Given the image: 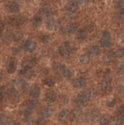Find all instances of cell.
Wrapping results in <instances>:
<instances>
[{"label":"cell","instance_id":"52a82bcc","mask_svg":"<svg viewBox=\"0 0 124 125\" xmlns=\"http://www.w3.org/2000/svg\"><path fill=\"white\" fill-rule=\"evenodd\" d=\"M27 21H28V18L24 17V16H12V17H10L8 18V21L10 23L17 27L24 24Z\"/></svg>","mask_w":124,"mask_h":125},{"label":"cell","instance_id":"d590c367","mask_svg":"<svg viewBox=\"0 0 124 125\" xmlns=\"http://www.w3.org/2000/svg\"><path fill=\"white\" fill-rule=\"evenodd\" d=\"M114 55H115V58H121V57L124 56V47L118 49L114 52Z\"/></svg>","mask_w":124,"mask_h":125},{"label":"cell","instance_id":"cb8c5ba5","mask_svg":"<svg viewBox=\"0 0 124 125\" xmlns=\"http://www.w3.org/2000/svg\"><path fill=\"white\" fill-rule=\"evenodd\" d=\"M63 44H64L63 46L68 50V52H69V53L75 52L76 49V45H75L73 42H72L67 41V42H65L63 43Z\"/></svg>","mask_w":124,"mask_h":125},{"label":"cell","instance_id":"681fc988","mask_svg":"<svg viewBox=\"0 0 124 125\" xmlns=\"http://www.w3.org/2000/svg\"><path fill=\"white\" fill-rule=\"evenodd\" d=\"M121 123L124 125V116H123L121 117Z\"/></svg>","mask_w":124,"mask_h":125},{"label":"cell","instance_id":"44dd1931","mask_svg":"<svg viewBox=\"0 0 124 125\" xmlns=\"http://www.w3.org/2000/svg\"><path fill=\"white\" fill-rule=\"evenodd\" d=\"M51 10H52L51 5L48 2H44L41 5L39 11H40V13L42 14H47V13L51 12Z\"/></svg>","mask_w":124,"mask_h":125},{"label":"cell","instance_id":"ffe728a7","mask_svg":"<svg viewBox=\"0 0 124 125\" xmlns=\"http://www.w3.org/2000/svg\"><path fill=\"white\" fill-rule=\"evenodd\" d=\"M38 103H38V100H37V99H29L26 103L24 107H26V108L30 109V110L34 111V109L38 106Z\"/></svg>","mask_w":124,"mask_h":125},{"label":"cell","instance_id":"30bf717a","mask_svg":"<svg viewBox=\"0 0 124 125\" xmlns=\"http://www.w3.org/2000/svg\"><path fill=\"white\" fill-rule=\"evenodd\" d=\"M37 64V59L35 57H28L25 58L24 60L22 62L23 68L27 69H31L36 66Z\"/></svg>","mask_w":124,"mask_h":125},{"label":"cell","instance_id":"8992f818","mask_svg":"<svg viewBox=\"0 0 124 125\" xmlns=\"http://www.w3.org/2000/svg\"><path fill=\"white\" fill-rule=\"evenodd\" d=\"M45 24L47 26L48 29L50 31H56L59 27V23L58 20L51 16H48L45 18Z\"/></svg>","mask_w":124,"mask_h":125},{"label":"cell","instance_id":"83f0119b","mask_svg":"<svg viewBox=\"0 0 124 125\" xmlns=\"http://www.w3.org/2000/svg\"><path fill=\"white\" fill-rule=\"evenodd\" d=\"M115 55L112 52H107L105 56H103V61L106 63H108V62H113L115 60Z\"/></svg>","mask_w":124,"mask_h":125},{"label":"cell","instance_id":"7402d4cb","mask_svg":"<svg viewBox=\"0 0 124 125\" xmlns=\"http://www.w3.org/2000/svg\"><path fill=\"white\" fill-rule=\"evenodd\" d=\"M8 10L10 13H16L20 11V6L16 2H12L8 4Z\"/></svg>","mask_w":124,"mask_h":125},{"label":"cell","instance_id":"e0dca14e","mask_svg":"<svg viewBox=\"0 0 124 125\" xmlns=\"http://www.w3.org/2000/svg\"><path fill=\"white\" fill-rule=\"evenodd\" d=\"M6 95L10 99H17L19 97V92L14 87H10L6 91Z\"/></svg>","mask_w":124,"mask_h":125},{"label":"cell","instance_id":"60d3db41","mask_svg":"<svg viewBox=\"0 0 124 125\" xmlns=\"http://www.w3.org/2000/svg\"><path fill=\"white\" fill-rule=\"evenodd\" d=\"M116 113H117L119 115L122 116H124V105L119 106V108L116 109Z\"/></svg>","mask_w":124,"mask_h":125},{"label":"cell","instance_id":"8fae6325","mask_svg":"<svg viewBox=\"0 0 124 125\" xmlns=\"http://www.w3.org/2000/svg\"><path fill=\"white\" fill-rule=\"evenodd\" d=\"M87 52L89 56L95 57L101 53V49L98 45H90L87 49Z\"/></svg>","mask_w":124,"mask_h":125},{"label":"cell","instance_id":"4fadbf2b","mask_svg":"<svg viewBox=\"0 0 124 125\" xmlns=\"http://www.w3.org/2000/svg\"><path fill=\"white\" fill-rule=\"evenodd\" d=\"M78 31V27L76 23H70L67 26H66L63 28V33L67 35H70L76 33V31Z\"/></svg>","mask_w":124,"mask_h":125},{"label":"cell","instance_id":"8d00e7d4","mask_svg":"<svg viewBox=\"0 0 124 125\" xmlns=\"http://www.w3.org/2000/svg\"><path fill=\"white\" fill-rule=\"evenodd\" d=\"M6 94V86H2L0 87V103H2L4 99V97Z\"/></svg>","mask_w":124,"mask_h":125},{"label":"cell","instance_id":"9c48e42d","mask_svg":"<svg viewBox=\"0 0 124 125\" xmlns=\"http://www.w3.org/2000/svg\"><path fill=\"white\" fill-rule=\"evenodd\" d=\"M17 67V60L16 57H10L7 62L6 65V71L8 73H13L16 71Z\"/></svg>","mask_w":124,"mask_h":125},{"label":"cell","instance_id":"7a4b0ae2","mask_svg":"<svg viewBox=\"0 0 124 125\" xmlns=\"http://www.w3.org/2000/svg\"><path fill=\"white\" fill-rule=\"evenodd\" d=\"M53 68L57 73H59V75L63 76V77L67 78V79L71 78L73 75L71 70L69 67H67L65 64L61 63V62H56L53 65Z\"/></svg>","mask_w":124,"mask_h":125},{"label":"cell","instance_id":"2e32d148","mask_svg":"<svg viewBox=\"0 0 124 125\" xmlns=\"http://www.w3.org/2000/svg\"><path fill=\"white\" fill-rule=\"evenodd\" d=\"M57 99V93L54 90H50L45 95V100L47 103H52Z\"/></svg>","mask_w":124,"mask_h":125},{"label":"cell","instance_id":"7bdbcfd3","mask_svg":"<svg viewBox=\"0 0 124 125\" xmlns=\"http://www.w3.org/2000/svg\"><path fill=\"white\" fill-rule=\"evenodd\" d=\"M4 29H5V24H4V23H3L1 21V20H0V36H1V35L2 34Z\"/></svg>","mask_w":124,"mask_h":125},{"label":"cell","instance_id":"f35d334b","mask_svg":"<svg viewBox=\"0 0 124 125\" xmlns=\"http://www.w3.org/2000/svg\"><path fill=\"white\" fill-rule=\"evenodd\" d=\"M109 125H119V119L116 116H111Z\"/></svg>","mask_w":124,"mask_h":125},{"label":"cell","instance_id":"bcb514c9","mask_svg":"<svg viewBox=\"0 0 124 125\" xmlns=\"http://www.w3.org/2000/svg\"><path fill=\"white\" fill-rule=\"evenodd\" d=\"M41 73L42 76H47L48 73V70H47V68H44V69H42Z\"/></svg>","mask_w":124,"mask_h":125},{"label":"cell","instance_id":"c3c4849f","mask_svg":"<svg viewBox=\"0 0 124 125\" xmlns=\"http://www.w3.org/2000/svg\"><path fill=\"white\" fill-rule=\"evenodd\" d=\"M2 78H3V74H2V73H0V83H1Z\"/></svg>","mask_w":124,"mask_h":125},{"label":"cell","instance_id":"3957f363","mask_svg":"<svg viewBox=\"0 0 124 125\" xmlns=\"http://www.w3.org/2000/svg\"><path fill=\"white\" fill-rule=\"evenodd\" d=\"M100 89L104 93H109L112 89V78L109 77V74L105 73L100 82Z\"/></svg>","mask_w":124,"mask_h":125},{"label":"cell","instance_id":"ba28073f","mask_svg":"<svg viewBox=\"0 0 124 125\" xmlns=\"http://www.w3.org/2000/svg\"><path fill=\"white\" fill-rule=\"evenodd\" d=\"M100 115V111L97 108H91L89 109L86 113V119L89 122H94L98 118Z\"/></svg>","mask_w":124,"mask_h":125},{"label":"cell","instance_id":"b9f144b4","mask_svg":"<svg viewBox=\"0 0 124 125\" xmlns=\"http://www.w3.org/2000/svg\"><path fill=\"white\" fill-rule=\"evenodd\" d=\"M84 29L86 30V31L88 33V32H92L93 31H94V25L92 24H87L86 27H84Z\"/></svg>","mask_w":124,"mask_h":125},{"label":"cell","instance_id":"e575fe53","mask_svg":"<svg viewBox=\"0 0 124 125\" xmlns=\"http://www.w3.org/2000/svg\"><path fill=\"white\" fill-rule=\"evenodd\" d=\"M23 36H24V34H23L22 32H20V31L15 32V33H13V41L19 42L23 38Z\"/></svg>","mask_w":124,"mask_h":125},{"label":"cell","instance_id":"d4e9b609","mask_svg":"<svg viewBox=\"0 0 124 125\" xmlns=\"http://www.w3.org/2000/svg\"><path fill=\"white\" fill-rule=\"evenodd\" d=\"M58 52H59V54L60 55V56H62L63 59H68V58H69V56H70V53L68 52V50L66 49L63 45L59 47Z\"/></svg>","mask_w":124,"mask_h":125},{"label":"cell","instance_id":"f546056e","mask_svg":"<svg viewBox=\"0 0 124 125\" xmlns=\"http://www.w3.org/2000/svg\"><path fill=\"white\" fill-rule=\"evenodd\" d=\"M115 21L118 22L124 21V7L119 9V11L116 13L115 15Z\"/></svg>","mask_w":124,"mask_h":125},{"label":"cell","instance_id":"277c9868","mask_svg":"<svg viewBox=\"0 0 124 125\" xmlns=\"http://www.w3.org/2000/svg\"><path fill=\"white\" fill-rule=\"evenodd\" d=\"M101 46L105 49H109L112 46V39L110 31L107 30L104 31L100 39Z\"/></svg>","mask_w":124,"mask_h":125},{"label":"cell","instance_id":"d6986e66","mask_svg":"<svg viewBox=\"0 0 124 125\" xmlns=\"http://www.w3.org/2000/svg\"><path fill=\"white\" fill-rule=\"evenodd\" d=\"M52 113H53V110L52 108L46 107L41 111V116L42 119H47L52 115Z\"/></svg>","mask_w":124,"mask_h":125},{"label":"cell","instance_id":"ee69618b","mask_svg":"<svg viewBox=\"0 0 124 125\" xmlns=\"http://www.w3.org/2000/svg\"><path fill=\"white\" fill-rule=\"evenodd\" d=\"M118 69L119 72H123L124 71V62H119L118 65Z\"/></svg>","mask_w":124,"mask_h":125},{"label":"cell","instance_id":"7c38bea8","mask_svg":"<svg viewBox=\"0 0 124 125\" xmlns=\"http://www.w3.org/2000/svg\"><path fill=\"white\" fill-rule=\"evenodd\" d=\"M73 86H74V88H76L77 89L83 88L87 85V79L84 77H77L73 81Z\"/></svg>","mask_w":124,"mask_h":125},{"label":"cell","instance_id":"7dc6e473","mask_svg":"<svg viewBox=\"0 0 124 125\" xmlns=\"http://www.w3.org/2000/svg\"><path fill=\"white\" fill-rule=\"evenodd\" d=\"M8 125H20V123L17 120H12L8 124Z\"/></svg>","mask_w":124,"mask_h":125},{"label":"cell","instance_id":"4dcf8cb0","mask_svg":"<svg viewBox=\"0 0 124 125\" xmlns=\"http://www.w3.org/2000/svg\"><path fill=\"white\" fill-rule=\"evenodd\" d=\"M80 62L83 65H87L90 62V56L87 54H82L80 56Z\"/></svg>","mask_w":124,"mask_h":125},{"label":"cell","instance_id":"4316f807","mask_svg":"<svg viewBox=\"0 0 124 125\" xmlns=\"http://www.w3.org/2000/svg\"><path fill=\"white\" fill-rule=\"evenodd\" d=\"M111 116L109 114H104L103 116H101L99 120L100 125H109Z\"/></svg>","mask_w":124,"mask_h":125},{"label":"cell","instance_id":"f6af8a7d","mask_svg":"<svg viewBox=\"0 0 124 125\" xmlns=\"http://www.w3.org/2000/svg\"><path fill=\"white\" fill-rule=\"evenodd\" d=\"M119 85L121 88H124V75L122 76L119 79Z\"/></svg>","mask_w":124,"mask_h":125},{"label":"cell","instance_id":"6da1fadb","mask_svg":"<svg viewBox=\"0 0 124 125\" xmlns=\"http://www.w3.org/2000/svg\"><path fill=\"white\" fill-rule=\"evenodd\" d=\"M92 97V92L91 91H84L80 93L78 95L76 96L73 100V103L76 108H80L81 105L87 103L89 102Z\"/></svg>","mask_w":124,"mask_h":125},{"label":"cell","instance_id":"1f68e13d","mask_svg":"<svg viewBox=\"0 0 124 125\" xmlns=\"http://www.w3.org/2000/svg\"><path fill=\"white\" fill-rule=\"evenodd\" d=\"M13 33L9 30L4 34V35H3V39H4V41L6 42H10L13 40Z\"/></svg>","mask_w":124,"mask_h":125},{"label":"cell","instance_id":"f1b7e54d","mask_svg":"<svg viewBox=\"0 0 124 125\" xmlns=\"http://www.w3.org/2000/svg\"><path fill=\"white\" fill-rule=\"evenodd\" d=\"M40 40L41 42L43 43L44 45H49L50 42H51V38L48 34H40Z\"/></svg>","mask_w":124,"mask_h":125},{"label":"cell","instance_id":"74e56055","mask_svg":"<svg viewBox=\"0 0 124 125\" xmlns=\"http://www.w3.org/2000/svg\"><path fill=\"white\" fill-rule=\"evenodd\" d=\"M44 84L48 87H52L55 84V81L52 79V78H46L44 81Z\"/></svg>","mask_w":124,"mask_h":125},{"label":"cell","instance_id":"5bb4252c","mask_svg":"<svg viewBox=\"0 0 124 125\" xmlns=\"http://www.w3.org/2000/svg\"><path fill=\"white\" fill-rule=\"evenodd\" d=\"M65 8L69 13H74L79 10V5L76 2V1H70L66 4Z\"/></svg>","mask_w":124,"mask_h":125},{"label":"cell","instance_id":"9a60e30c","mask_svg":"<svg viewBox=\"0 0 124 125\" xmlns=\"http://www.w3.org/2000/svg\"><path fill=\"white\" fill-rule=\"evenodd\" d=\"M29 95L30 96L33 98V99H36L37 98H38L41 95V88L38 85L34 84L33 85L31 88H30L29 91Z\"/></svg>","mask_w":124,"mask_h":125},{"label":"cell","instance_id":"5b68a950","mask_svg":"<svg viewBox=\"0 0 124 125\" xmlns=\"http://www.w3.org/2000/svg\"><path fill=\"white\" fill-rule=\"evenodd\" d=\"M22 48L25 52L31 53L34 52L38 48V45L36 42H34L30 38H27L26 40L23 42L22 44Z\"/></svg>","mask_w":124,"mask_h":125},{"label":"cell","instance_id":"836d02e7","mask_svg":"<svg viewBox=\"0 0 124 125\" xmlns=\"http://www.w3.org/2000/svg\"><path fill=\"white\" fill-rule=\"evenodd\" d=\"M11 84H17V86H20V87H22V88H24V86L27 84L25 80L22 79V78H20V79H18V80H16V81H13Z\"/></svg>","mask_w":124,"mask_h":125},{"label":"cell","instance_id":"603a6c76","mask_svg":"<svg viewBox=\"0 0 124 125\" xmlns=\"http://www.w3.org/2000/svg\"><path fill=\"white\" fill-rule=\"evenodd\" d=\"M42 21H43V19H42V17L40 14H36L34 16V17L32 18V26L34 27H39Z\"/></svg>","mask_w":124,"mask_h":125},{"label":"cell","instance_id":"ab89813d","mask_svg":"<svg viewBox=\"0 0 124 125\" xmlns=\"http://www.w3.org/2000/svg\"><path fill=\"white\" fill-rule=\"evenodd\" d=\"M115 103H116V100L115 99H111L109 100H108V102L106 103V105L108 107H113V106H115Z\"/></svg>","mask_w":124,"mask_h":125},{"label":"cell","instance_id":"ac0fdd59","mask_svg":"<svg viewBox=\"0 0 124 125\" xmlns=\"http://www.w3.org/2000/svg\"><path fill=\"white\" fill-rule=\"evenodd\" d=\"M69 114H70V110L68 109H63L60 110L58 113V119L59 120H65L67 119Z\"/></svg>","mask_w":124,"mask_h":125},{"label":"cell","instance_id":"d6a6232c","mask_svg":"<svg viewBox=\"0 0 124 125\" xmlns=\"http://www.w3.org/2000/svg\"><path fill=\"white\" fill-rule=\"evenodd\" d=\"M8 120H9V117L6 113H0V124L7 125V124H8Z\"/></svg>","mask_w":124,"mask_h":125},{"label":"cell","instance_id":"484cf974","mask_svg":"<svg viewBox=\"0 0 124 125\" xmlns=\"http://www.w3.org/2000/svg\"><path fill=\"white\" fill-rule=\"evenodd\" d=\"M87 34L88 33L84 28L79 29L76 31V37L79 40H85V39L87 38Z\"/></svg>","mask_w":124,"mask_h":125}]
</instances>
